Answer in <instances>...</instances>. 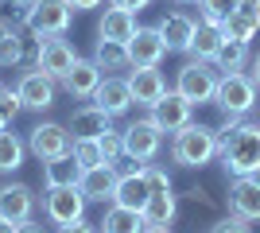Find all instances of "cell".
<instances>
[{
    "label": "cell",
    "mask_w": 260,
    "mask_h": 233,
    "mask_svg": "<svg viewBox=\"0 0 260 233\" xmlns=\"http://www.w3.org/2000/svg\"><path fill=\"white\" fill-rule=\"evenodd\" d=\"M217 159L225 175H260V121L225 117L217 128Z\"/></svg>",
    "instance_id": "cell-1"
},
{
    "label": "cell",
    "mask_w": 260,
    "mask_h": 233,
    "mask_svg": "<svg viewBox=\"0 0 260 233\" xmlns=\"http://www.w3.org/2000/svg\"><path fill=\"white\" fill-rule=\"evenodd\" d=\"M171 155L179 167H206L210 159H217V128L210 124H183L171 140Z\"/></svg>",
    "instance_id": "cell-2"
},
{
    "label": "cell",
    "mask_w": 260,
    "mask_h": 233,
    "mask_svg": "<svg viewBox=\"0 0 260 233\" xmlns=\"http://www.w3.org/2000/svg\"><path fill=\"white\" fill-rule=\"evenodd\" d=\"M256 82H252V74H245V70H229V74L217 78V89H214V105L225 117H245V113L256 109Z\"/></svg>",
    "instance_id": "cell-3"
},
{
    "label": "cell",
    "mask_w": 260,
    "mask_h": 233,
    "mask_svg": "<svg viewBox=\"0 0 260 233\" xmlns=\"http://www.w3.org/2000/svg\"><path fill=\"white\" fill-rule=\"evenodd\" d=\"M217 66L214 62H202V58H190L183 70H179V82L175 89L183 93L190 105H214V89H217Z\"/></svg>",
    "instance_id": "cell-4"
},
{
    "label": "cell",
    "mask_w": 260,
    "mask_h": 233,
    "mask_svg": "<svg viewBox=\"0 0 260 233\" xmlns=\"http://www.w3.org/2000/svg\"><path fill=\"white\" fill-rule=\"evenodd\" d=\"M27 152H31L39 163H47V159H58V155H70V152H74V136H70L66 124L39 121L31 128V136H27Z\"/></svg>",
    "instance_id": "cell-5"
},
{
    "label": "cell",
    "mask_w": 260,
    "mask_h": 233,
    "mask_svg": "<svg viewBox=\"0 0 260 233\" xmlns=\"http://www.w3.org/2000/svg\"><path fill=\"white\" fill-rule=\"evenodd\" d=\"M74 20V8L66 0H31V16H27V27H31L35 39H51V35H66Z\"/></svg>",
    "instance_id": "cell-6"
},
{
    "label": "cell",
    "mask_w": 260,
    "mask_h": 233,
    "mask_svg": "<svg viewBox=\"0 0 260 233\" xmlns=\"http://www.w3.org/2000/svg\"><path fill=\"white\" fill-rule=\"evenodd\" d=\"M159 148H163V128L152 117L132 121L124 128V155H128L132 163H152L155 155H159Z\"/></svg>",
    "instance_id": "cell-7"
},
{
    "label": "cell",
    "mask_w": 260,
    "mask_h": 233,
    "mask_svg": "<svg viewBox=\"0 0 260 233\" xmlns=\"http://www.w3.org/2000/svg\"><path fill=\"white\" fill-rule=\"evenodd\" d=\"M86 206L89 202L78 187H51L43 198V214H47V222H54V225H70L78 218H86Z\"/></svg>",
    "instance_id": "cell-8"
},
{
    "label": "cell",
    "mask_w": 260,
    "mask_h": 233,
    "mask_svg": "<svg viewBox=\"0 0 260 233\" xmlns=\"http://www.w3.org/2000/svg\"><path fill=\"white\" fill-rule=\"evenodd\" d=\"M78 62V51L66 43L62 35H51V39H39V51H35V66L43 70L47 78L62 82L70 74V66Z\"/></svg>",
    "instance_id": "cell-9"
},
{
    "label": "cell",
    "mask_w": 260,
    "mask_h": 233,
    "mask_svg": "<svg viewBox=\"0 0 260 233\" xmlns=\"http://www.w3.org/2000/svg\"><path fill=\"white\" fill-rule=\"evenodd\" d=\"M225 206L233 218H245V222H260V175H237L229 183Z\"/></svg>",
    "instance_id": "cell-10"
},
{
    "label": "cell",
    "mask_w": 260,
    "mask_h": 233,
    "mask_svg": "<svg viewBox=\"0 0 260 233\" xmlns=\"http://www.w3.org/2000/svg\"><path fill=\"white\" fill-rule=\"evenodd\" d=\"M190 109H194V105H190V101H186L179 89H167V93H163V97L152 105V121L159 124L163 132L175 136L183 124H190Z\"/></svg>",
    "instance_id": "cell-11"
},
{
    "label": "cell",
    "mask_w": 260,
    "mask_h": 233,
    "mask_svg": "<svg viewBox=\"0 0 260 233\" xmlns=\"http://www.w3.org/2000/svg\"><path fill=\"white\" fill-rule=\"evenodd\" d=\"M148 198H152V187H148V179H144V163H132L128 171L117 179L113 202H117V206H128V210H140V214H144Z\"/></svg>",
    "instance_id": "cell-12"
},
{
    "label": "cell",
    "mask_w": 260,
    "mask_h": 233,
    "mask_svg": "<svg viewBox=\"0 0 260 233\" xmlns=\"http://www.w3.org/2000/svg\"><path fill=\"white\" fill-rule=\"evenodd\" d=\"M128 58L132 66H159L167 58V43H163L159 27H136V35L128 39Z\"/></svg>",
    "instance_id": "cell-13"
},
{
    "label": "cell",
    "mask_w": 260,
    "mask_h": 233,
    "mask_svg": "<svg viewBox=\"0 0 260 233\" xmlns=\"http://www.w3.org/2000/svg\"><path fill=\"white\" fill-rule=\"evenodd\" d=\"M16 93H20L23 109H51L54 105V78H47L43 70L35 66V70H27V74H20Z\"/></svg>",
    "instance_id": "cell-14"
},
{
    "label": "cell",
    "mask_w": 260,
    "mask_h": 233,
    "mask_svg": "<svg viewBox=\"0 0 260 233\" xmlns=\"http://www.w3.org/2000/svg\"><path fill=\"white\" fill-rule=\"evenodd\" d=\"M128 89H132V101H136V105H148V109H152L155 101L167 93V82H163L159 66H132L128 70Z\"/></svg>",
    "instance_id": "cell-15"
},
{
    "label": "cell",
    "mask_w": 260,
    "mask_h": 233,
    "mask_svg": "<svg viewBox=\"0 0 260 233\" xmlns=\"http://www.w3.org/2000/svg\"><path fill=\"white\" fill-rule=\"evenodd\" d=\"M101 66L93 62V58H78L74 66H70V74L62 78V89L70 93V97H78V101H93V93H98V86H101Z\"/></svg>",
    "instance_id": "cell-16"
},
{
    "label": "cell",
    "mask_w": 260,
    "mask_h": 233,
    "mask_svg": "<svg viewBox=\"0 0 260 233\" xmlns=\"http://www.w3.org/2000/svg\"><path fill=\"white\" fill-rule=\"evenodd\" d=\"M117 167L113 163H101V167H89L82 171V183L78 190L86 194V202H113V190H117Z\"/></svg>",
    "instance_id": "cell-17"
},
{
    "label": "cell",
    "mask_w": 260,
    "mask_h": 233,
    "mask_svg": "<svg viewBox=\"0 0 260 233\" xmlns=\"http://www.w3.org/2000/svg\"><path fill=\"white\" fill-rule=\"evenodd\" d=\"M93 105L109 113V117H120V113H128L136 101H132V89H128V78H101L98 93H93Z\"/></svg>",
    "instance_id": "cell-18"
},
{
    "label": "cell",
    "mask_w": 260,
    "mask_h": 233,
    "mask_svg": "<svg viewBox=\"0 0 260 233\" xmlns=\"http://www.w3.org/2000/svg\"><path fill=\"white\" fill-rule=\"evenodd\" d=\"M66 128H70V136H74V140H98L101 132H109V128H113V117H109L101 105H82V109L70 117V124H66Z\"/></svg>",
    "instance_id": "cell-19"
},
{
    "label": "cell",
    "mask_w": 260,
    "mask_h": 233,
    "mask_svg": "<svg viewBox=\"0 0 260 233\" xmlns=\"http://www.w3.org/2000/svg\"><path fill=\"white\" fill-rule=\"evenodd\" d=\"M221 31H225V39H245L249 43L260 31V0H241L237 8L229 12V20L221 23Z\"/></svg>",
    "instance_id": "cell-20"
},
{
    "label": "cell",
    "mask_w": 260,
    "mask_h": 233,
    "mask_svg": "<svg viewBox=\"0 0 260 233\" xmlns=\"http://www.w3.org/2000/svg\"><path fill=\"white\" fill-rule=\"evenodd\" d=\"M155 27H159L167 51H190V39H194V27H198V23L190 20L186 12H167Z\"/></svg>",
    "instance_id": "cell-21"
},
{
    "label": "cell",
    "mask_w": 260,
    "mask_h": 233,
    "mask_svg": "<svg viewBox=\"0 0 260 233\" xmlns=\"http://www.w3.org/2000/svg\"><path fill=\"white\" fill-rule=\"evenodd\" d=\"M35 210V194L27 183H8V187H0V218H8V222H23V218H31Z\"/></svg>",
    "instance_id": "cell-22"
},
{
    "label": "cell",
    "mask_w": 260,
    "mask_h": 233,
    "mask_svg": "<svg viewBox=\"0 0 260 233\" xmlns=\"http://www.w3.org/2000/svg\"><path fill=\"white\" fill-rule=\"evenodd\" d=\"M132 35H136V12H124V8H113V4H109L105 16L98 20V39L128 43Z\"/></svg>",
    "instance_id": "cell-23"
},
{
    "label": "cell",
    "mask_w": 260,
    "mask_h": 233,
    "mask_svg": "<svg viewBox=\"0 0 260 233\" xmlns=\"http://www.w3.org/2000/svg\"><path fill=\"white\" fill-rule=\"evenodd\" d=\"M78 183H82V163L74 159V152L43 163V187L47 190L51 187H78Z\"/></svg>",
    "instance_id": "cell-24"
},
{
    "label": "cell",
    "mask_w": 260,
    "mask_h": 233,
    "mask_svg": "<svg viewBox=\"0 0 260 233\" xmlns=\"http://www.w3.org/2000/svg\"><path fill=\"white\" fill-rule=\"evenodd\" d=\"M98 225H101V233H144L148 229L140 210H128V206H117V202L105 210V218Z\"/></svg>",
    "instance_id": "cell-25"
},
{
    "label": "cell",
    "mask_w": 260,
    "mask_h": 233,
    "mask_svg": "<svg viewBox=\"0 0 260 233\" xmlns=\"http://www.w3.org/2000/svg\"><path fill=\"white\" fill-rule=\"evenodd\" d=\"M225 43V31L217 27V23H198L194 27V39H190V58H202V62H214L217 47Z\"/></svg>",
    "instance_id": "cell-26"
},
{
    "label": "cell",
    "mask_w": 260,
    "mask_h": 233,
    "mask_svg": "<svg viewBox=\"0 0 260 233\" xmlns=\"http://www.w3.org/2000/svg\"><path fill=\"white\" fill-rule=\"evenodd\" d=\"M93 62L105 70H132V58H128V43H113V39H98L93 47Z\"/></svg>",
    "instance_id": "cell-27"
},
{
    "label": "cell",
    "mask_w": 260,
    "mask_h": 233,
    "mask_svg": "<svg viewBox=\"0 0 260 233\" xmlns=\"http://www.w3.org/2000/svg\"><path fill=\"white\" fill-rule=\"evenodd\" d=\"M249 62H252V55H249V43H245V39H225V43L217 47V55H214V66L221 70V74L245 70Z\"/></svg>",
    "instance_id": "cell-28"
},
{
    "label": "cell",
    "mask_w": 260,
    "mask_h": 233,
    "mask_svg": "<svg viewBox=\"0 0 260 233\" xmlns=\"http://www.w3.org/2000/svg\"><path fill=\"white\" fill-rule=\"evenodd\" d=\"M175 214H179V194L159 190V194H152L148 206H144V222H148V225H171Z\"/></svg>",
    "instance_id": "cell-29"
},
{
    "label": "cell",
    "mask_w": 260,
    "mask_h": 233,
    "mask_svg": "<svg viewBox=\"0 0 260 233\" xmlns=\"http://www.w3.org/2000/svg\"><path fill=\"white\" fill-rule=\"evenodd\" d=\"M23 152H27V144H23L16 132H0V175H8V171H16V167L23 163Z\"/></svg>",
    "instance_id": "cell-30"
},
{
    "label": "cell",
    "mask_w": 260,
    "mask_h": 233,
    "mask_svg": "<svg viewBox=\"0 0 260 233\" xmlns=\"http://www.w3.org/2000/svg\"><path fill=\"white\" fill-rule=\"evenodd\" d=\"M198 4V12H202V23H221L229 20V12L237 8V0H194Z\"/></svg>",
    "instance_id": "cell-31"
},
{
    "label": "cell",
    "mask_w": 260,
    "mask_h": 233,
    "mask_svg": "<svg viewBox=\"0 0 260 233\" xmlns=\"http://www.w3.org/2000/svg\"><path fill=\"white\" fill-rule=\"evenodd\" d=\"M74 159L82 163V171H89V167H101V163H109L98 140H74Z\"/></svg>",
    "instance_id": "cell-32"
},
{
    "label": "cell",
    "mask_w": 260,
    "mask_h": 233,
    "mask_svg": "<svg viewBox=\"0 0 260 233\" xmlns=\"http://www.w3.org/2000/svg\"><path fill=\"white\" fill-rule=\"evenodd\" d=\"M20 58H23V39L16 31L0 43V70H8V66H20Z\"/></svg>",
    "instance_id": "cell-33"
},
{
    "label": "cell",
    "mask_w": 260,
    "mask_h": 233,
    "mask_svg": "<svg viewBox=\"0 0 260 233\" xmlns=\"http://www.w3.org/2000/svg\"><path fill=\"white\" fill-rule=\"evenodd\" d=\"M144 179H148V187H152V194H159V190H171V171L159 163H144Z\"/></svg>",
    "instance_id": "cell-34"
},
{
    "label": "cell",
    "mask_w": 260,
    "mask_h": 233,
    "mask_svg": "<svg viewBox=\"0 0 260 233\" xmlns=\"http://www.w3.org/2000/svg\"><path fill=\"white\" fill-rule=\"evenodd\" d=\"M98 144H101V152H105V159L113 163L117 155H124V132H113V128H109V132L98 136Z\"/></svg>",
    "instance_id": "cell-35"
},
{
    "label": "cell",
    "mask_w": 260,
    "mask_h": 233,
    "mask_svg": "<svg viewBox=\"0 0 260 233\" xmlns=\"http://www.w3.org/2000/svg\"><path fill=\"white\" fill-rule=\"evenodd\" d=\"M4 20L12 23V27H27V16H31V4H23V0H4V12H0Z\"/></svg>",
    "instance_id": "cell-36"
},
{
    "label": "cell",
    "mask_w": 260,
    "mask_h": 233,
    "mask_svg": "<svg viewBox=\"0 0 260 233\" xmlns=\"http://www.w3.org/2000/svg\"><path fill=\"white\" fill-rule=\"evenodd\" d=\"M249 225H252V222H245V218H233V214H229V218H221V222L210 225V233H252Z\"/></svg>",
    "instance_id": "cell-37"
},
{
    "label": "cell",
    "mask_w": 260,
    "mask_h": 233,
    "mask_svg": "<svg viewBox=\"0 0 260 233\" xmlns=\"http://www.w3.org/2000/svg\"><path fill=\"white\" fill-rule=\"evenodd\" d=\"M20 109H23L20 93H16V89H4V93H0V113H4L8 121H16V113H20Z\"/></svg>",
    "instance_id": "cell-38"
},
{
    "label": "cell",
    "mask_w": 260,
    "mask_h": 233,
    "mask_svg": "<svg viewBox=\"0 0 260 233\" xmlns=\"http://www.w3.org/2000/svg\"><path fill=\"white\" fill-rule=\"evenodd\" d=\"M58 233H98V225H89L86 218H78V222H70V225H58Z\"/></svg>",
    "instance_id": "cell-39"
},
{
    "label": "cell",
    "mask_w": 260,
    "mask_h": 233,
    "mask_svg": "<svg viewBox=\"0 0 260 233\" xmlns=\"http://www.w3.org/2000/svg\"><path fill=\"white\" fill-rule=\"evenodd\" d=\"M109 4H113V8H124V12H144L152 0H109Z\"/></svg>",
    "instance_id": "cell-40"
},
{
    "label": "cell",
    "mask_w": 260,
    "mask_h": 233,
    "mask_svg": "<svg viewBox=\"0 0 260 233\" xmlns=\"http://www.w3.org/2000/svg\"><path fill=\"white\" fill-rule=\"evenodd\" d=\"M16 233H43V225L31 222V218H23V222H16Z\"/></svg>",
    "instance_id": "cell-41"
},
{
    "label": "cell",
    "mask_w": 260,
    "mask_h": 233,
    "mask_svg": "<svg viewBox=\"0 0 260 233\" xmlns=\"http://www.w3.org/2000/svg\"><path fill=\"white\" fill-rule=\"evenodd\" d=\"M66 4H70L74 12H89V8H98L101 0H66Z\"/></svg>",
    "instance_id": "cell-42"
},
{
    "label": "cell",
    "mask_w": 260,
    "mask_h": 233,
    "mask_svg": "<svg viewBox=\"0 0 260 233\" xmlns=\"http://www.w3.org/2000/svg\"><path fill=\"white\" fill-rule=\"evenodd\" d=\"M12 31H16V27H12V23L8 20H4V16H0V43H4V39H8V35Z\"/></svg>",
    "instance_id": "cell-43"
},
{
    "label": "cell",
    "mask_w": 260,
    "mask_h": 233,
    "mask_svg": "<svg viewBox=\"0 0 260 233\" xmlns=\"http://www.w3.org/2000/svg\"><path fill=\"white\" fill-rule=\"evenodd\" d=\"M252 82H256V89H260V55L252 58Z\"/></svg>",
    "instance_id": "cell-44"
},
{
    "label": "cell",
    "mask_w": 260,
    "mask_h": 233,
    "mask_svg": "<svg viewBox=\"0 0 260 233\" xmlns=\"http://www.w3.org/2000/svg\"><path fill=\"white\" fill-rule=\"evenodd\" d=\"M0 233H16V222H8V218H0Z\"/></svg>",
    "instance_id": "cell-45"
},
{
    "label": "cell",
    "mask_w": 260,
    "mask_h": 233,
    "mask_svg": "<svg viewBox=\"0 0 260 233\" xmlns=\"http://www.w3.org/2000/svg\"><path fill=\"white\" fill-rule=\"evenodd\" d=\"M144 233H171V225H148Z\"/></svg>",
    "instance_id": "cell-46"
},
{
    "label": "cell",
    "mask_w": 260,
    "mask_h": 233,
    "mask_svg": "<svg viewBox=\"0 0 260 233\" xmlns=\"http://www.w3.org/2000/svg\"><path fill=\"white\" fill-rule=\"evenodd\" d=\"M8 124H12V121H8V117H4V113H0V132H4V128H8Z\"/></svg>",
    "instance_id": "cell-47"
},
{
    "label": "cell",
    "mask_w": 260,
    "mask_h": 233,
    "mask_svg": "<svg viewBox=\"0 0 260 233\" xmlns=\"http://www.w3.org/2000/svg\"><path fill=\"white\" fill-rule=\"evenodd\" d=\"M175 4H194V0H175Z\"/></svg>",
    "instance_id": "cell-48"
},
{
    "label": "cell",
    "mask_w": 260,
    "mask_h": 233,
    "mask_svg": "<svg viewBox=\"0 0 260 233\" xmlns=\"http://www.w3.org/2000/svg\"><path fill=\"white\" fill-rule=\"evenodd\" d=\"M23 4H31V0H23Z\"/></svg>",
    "instance_id": "cell-49"
},
{
    "label": "cell",
    "mask_w": 260,
    "mask_h": 233,
    "mask_svg": "<svg viewBox=\"0 0 260 233\" xmlns=\"http://www.w3.org/2000/svg\"><path fill=\"white\" fill-rule=\"evenodd\" d=\"M0 93H4V86H0Z\"/></svg>",
    "instance_id": "cell-50"
},
{
    "label": "cell",
    "mask_w": 260,
    "mask_h": 233,
    "mask_svg": "<svg viewBox=\"0 0 260 233\" xmlns=\"http://www.w3.org/2000/svg\"><path fill=\"white\" fill-rule=\"evenodd\" d=\"M237 4H241V0H237Z\"/></svg>",
    "instance_id": "cell-51"
}]
</instances>
